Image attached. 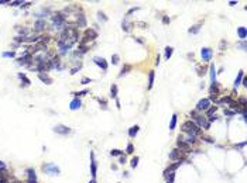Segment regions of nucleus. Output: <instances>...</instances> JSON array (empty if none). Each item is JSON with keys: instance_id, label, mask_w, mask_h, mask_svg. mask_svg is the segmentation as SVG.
<instances>
[{"instance_id": "1", "label": "nucleus", "mask_w": 247, "mask_h": 183, "mask_svg": "<svg viewBox=\"0 0 247 183\" xmlns=\"http://www.w3.org/2000/svg\"><path fill=\"white\" fill-rule=\"evenodd\" d=\"M182 131L186 132L188 135H192V137H196L198 134L201 132V128L196 125V123L193 121H185L182 125Z\"/></svg>"}, {"instance_id": "2", "label": "nucleus", "mask_w": 247, "mask_h": 183, "mask_svg": "<svg viewBox=\"0 0 247 183\" xmlns=\"http://www.w3.org/2000/svg\"><path fill=\"white\" fill-rule=\"evenodd\" d=\"M191 117H192L193 120H196V125L198 127H205V128H209V123H206V118H205L203 116H199L196 110H193V111H191Z\"/></svg>"}, {"instance_id": "3", "label": "nucleus", "mask_w": 247, "mask_h": 183, "mask_svg": "<svg viewBox=\"0 0 247 183\" xmlns=\"http://www.w3.org/2000/svg\"><path fill=\"white\" fill-rule=\"evenodd\" d=\"M97 37V33L95 30H90V28H88L85 31V37H83V38L81 40V44L82 45H85L86 42H88V41H92V40H95Z\"/></svg>"}, {"instance_id": "4", "label": "nucleus", "mask_w": 247, "mask_h": 183, "mask_svg": "<svg viewBox=\"0 0 247 183\" xmlns=\"http://www.w3.org/2000/svg\"><path fill=\"white\" fill-rule=\"evenodd\" d=\"M43 169H44V172H47L48 175H52V176H55V175L60 173V168H58L57 165H54V163H47V165H44Z\"/></svg>"}, {"instance_id": "5", "label": "nucleus", "mask_w": 247, "mask_h": 183, "mask_svg": "<svg viewBox=\"0 0 247 183\" xmlns=\"http://www.w3.org/2000/svg\"><path fill=\"white\" fill-rule=\"evenodd\" d=\"M54 132L62 134V135H67V134L71 132V128H68L67 125H62V124H58V125L54 127Z\"/></svg>"}, {"instance_id": "6", "label": "nucleus", "mask_w": 247, "mask_h": 183, "mask_svg": "<svg viewBox=\"0 0 247 183\" xmlns=\"http://www.w3.org/2000/svg\"><path fill=\"white\" fill-rule=\"evenodd\" d=\"M201 56L203 61H210L212 59V49L210 48H202L201 51Z\"/></svg>"}, {"instance_id": "7", "label": "nucleus", "mask_w": 247, "mask_h": 183, "mask_svg": "<svg viewBox=\"0 0 247 183\" xmlns=\"http://www.w3.org/2000/svg\"><path fill=\"white\" fill-rule=\"evenodd\" d=\"M210 104V100L209 99H202L196 106V110H208V107Z\"/></svg>"}, {"instance_id": "8", "label": "nucleus", "mask_w": 247, "mask_h": 183, "mask_svg": "<svg viewBox=\"0 0 247 183\" xmlns=\"http://www.w3.org/2000/svg\"><path fill=\"white\" fill-rule=\"evenodd\" d=\"M178 147L184 151V152H186V154H188V152H191V147H189V145H188L181 137L178 138Z\"/></svg>"}, {"instance_id": "9", "label": "nucleus", "mask_w": 247, "mask_h": 183, "mask_svg": "<svg viewBox=\"0 0 247 183\" xmlns=\"http://www.w3.org/2000/svg\"><path fill=\"white\" fill-rule=\"evenodd\" d=\"M90 159H92L90 161V166H92V171L90 172H92V178L95 179L96 178V161H95V154L93 152H90Z\"/></svg>"}, {"instance_id": "10", "label": "nucleus", "mask_w": 247, "mask_h": 183, "mask_svg": "<svg viewBox=\"0 0 247 183\" xmlns=\"http://www.w3.org/2000/svg\"><path fill=\"white\" fill-rule=\"evenodd\" d=\"M93 61H95V64L97 65V66H100V68H102L103 71H106V69H107V64H106V61L103 59V58H100V56H96V58H95V59H93Z\"/></svg>"}, {"instance_id": "11", "label": "nucleus", "mask_w": 247, "mask_h": 183, "mask_svg": "<svg viewBox=\"0 0 247 183\" xmlns=\"http://www.w3.org/2000/svg\"><path fill=\"white\" fill-rule=\"evenodd\" d=\"M27 173H28V183H37L36 172H34L33 169H28V171H27Z\"/></svg>"}, {"instance_id": "12", "label": "nucleus", "mask_w": 247, "mask_h": 183, "mask_svg": "<svg viewBox=\"0 0 247 183\" xmlns=\"http://www.w3.org/2000/svg\"><path fill=\"white\" fill-rule=\"evenodd\" d=\"M38 78H40L41 80L44 82V83H47V85H51V83H52V79L48 76L47 73H40V75H38Z\"/></svg>"}, {"instance_id": "13", "label": "nucleus", "mask_w": 247, "mask_h": 183, "mask_svg": "<svg viewBox=\"0 0 247 183\" xmlns=\"http://www.w3.org/2000/svg\"><path fill=\"white\" fill-rule=\"evenodd\" d=\"M81 106H82L81 100H79V99H74V100L71 102V106H69V107H71V110H78Z\"/></svg>"}, {"instance_id": "14", "label": "nucleus", "mask_w": 247, "mask_h": 183, "mask_svg": "<svg viewBox=\"0 0 247 183\" xmlns=\"http://www.w3.org/2000/svg\"><path fill=\"white\" fill-rule=\"evenodd\" d=\"M179 154H181L179 149H174L172 152L169 154V159H171V161H178V159H181V158H179Z\"/></svg>"}, {"instance_id": "15", "label": "nucleus", "mask_w": 247, "mask_h": 183, "mask_svg": "<svg viewBox=\"0 0 247 183\" xmlns=\"http://www.w3.org/2000/svg\"><path fill=\"white\" fill-rule=\"evenodd\" d=\"M45 28V21L44 20H38V21L36 23V26H34V30L36 31H41V30H44Z\"/></svg>"}, {"instance_id": "16", "label": "nucleus", "mask_w": 247, "mask_h": 183, "mask_svg": "<svg viewBox=\"0 0 247 183\" xmlns=\"http://www.w3.org/2000/svg\"><path fill=\"white\" fill-rule=\"evenodd\" d=\"M237 35H239L243 41L246 40V27H240V28H237Z\"/></svg>"}, {"instance_id": "17", "label": "nucleus", "mask_w": 247, "mask_h": 183, "mask_svg": "<svg viewBox=\"0 0 247 183\" xmlns=\"http://www.w3.org/2000/svg\"><path fill=\"white\" fill-rule=\"evenodd\" d=\"M152 85H154V71H150V73H148V89H151Z\"/></svg>"}, {"instance_id": "18", "label": "nucleus", "mask_w": 247, "mask_h": 183, "mask_svg": "<svg viewBox=\"0 0 247 183\" xmlns=\"http://www.w3.org/2000/svg\"><path fill=\"white\" fill-rule=\"evenodd\" d=\"M137 132H138V125H134V127H131V128L128 130V135H130L131 138H134L136 135H137Z\"/></svg>"}, {"instance_id": "19", "label": "nucleus", "mask_w": 247, "mask_h": 183, "mask_svg": "<svg viewBox=\"0 0 247 183\" xmlns=\"http://www.w3.org/2000/svg\"><path fill=\"white\" fill-rule=\"evenodd\" d=\"M210 79H212V82H216V69H215V65H210Z\"/></svg>"}, {"instance_id": "20", "label": "nucleus", "mask_w": 247, "mask_h": 183, "mask_svg": "<svg viewBox=\"0 0 247 183\" xmlns=\"http://www.w3.org/2000/svg\"><path fill=\"white\" fill-rule=\"evenodd\" d=\"M121 26H123V30H124V31H128V30H130V26H131V24H130V21H128L127 17L123 20V24H121Z\"/></svg>"}, {"instance_id": "21", "label": "nucleus", "mask_w": 247, "mask_h": 183, "mask_svg": "<svg viewBox=\"0 0 247 183\" xmlns=\"http://www.w3.org/2000/svg\"><path fill=\"white\" fill-rule=\"evenodd\" d=\"M242 79H243V71H240V72H239V75H237V78H236V80H234V87H237V86L240 85Z\"/></svg>"}, {"instance_id": "22", "label": "nucleus", "mask_w": 247, "mask_h": 183, "mask_svg": "<svg viewBox=\"0 0 247 183\" xmlns=\"http://www.w3.org/2000/svg\"><path fill=\"white\" fill-rule=\"evenodd\" d=\"M172 52H174V48L172 47H167L165 48V59H169V56L172 55Z\"/></svg>"}, {"instance_id": "23", "label": "nucleus", "mask_w": 247, "mask_h": 183, "mask_svg": "<svg viewBox=\"0 0 247 183\" xmlns=\"http://www.w3.org/2000/svg\"><path fill=\"white\" fill-rule=\"evenodd\" d=\"M78 24L81 27H85L86 26V21H85V17H83V14H79V17H78Z\"/></svg>"}, {"instance_id": "24", "label": "nucleus", "mask_w": 247, "mask_h": 183, "mask_svg": "<svg viewBox=\"0 0 247 183\" xmlns=\"http://www.w3.org/2000/svg\"><path fill=\"white\" fill-rule=\"evenodd\" d=\"M175 125H177V114H174L171 118V124H169V130H174Z\"/></svg>"}, {"instance_id": "25", "label": "nucleus", "mask_w": 247, "mask_h": 183, "mask_svg": "<svg viewBox=\"0 0 247 183\" xmlns=\"http://www.w3.org/2000/svg\"><path fill=\"white\" fill-rule=\"evenodd\" d=\"M19 78L24 82V85H26V86H28V85H30V80L26 78V75H24V73H19Z\"/></svg>"}, {"instance_id": "26", "label": "nucleus", "mask_w": 247, "mask_h": 183, "mask_svg": "<svg viewBox=\"0 0 247 183\" xmlns=\"http://www.w3.org/2000/svg\"><path fill=\"white\" fill-rule=\"evenodd\" d=\"M201 30V26H199V24H198V26H193V27H191V28H189V33L191 34H196L198 33V31H199Z\"/></svg>"}, {"instance_id": "27", "label": "nucleus", "mask_w": 247, "mask_h": 183, "mask_svg": "<svg viewBox=\"0 0 247 183\" xmlns=\"http://www.w3.org/2000/svg\"><path fill=\"white\" fill-rule=\"evenodd\" d=\"M110 93H112V97H116V96H117V86L116 85H112V87H110Z\"/></svg>"}, {"instance_id": "28", "label": "nucleus", "mask_w": 247, "mask_h": 183, "mask_svg": "<svg viewBox=\"0 0 247 183\" xmlns=\"http://www.w3.org/2000/svg\"><path fill=\"white\" fill-rule=\"evenodd\" d=\"M230 102H232V97H229V96H225L222 100H219V104H222V103H229V104H230Z\"/></svg>"}, {"instance_id": "29", "label": "nucleus", "mask_w": 247, "mask_h": 183, "mask_svg": "<svg viewBox=\"0 0 247 183\" xmlns=\"http://www.w3.org/2000/svg\"><path fill=\"white\" fill-rule=\"evenodd\" d=\"M195 142H196L195 137H192V135H188V138H186V144H188V145H191V144H195Z\"/></svg>"}, {"instance_id": "30", "label": "nucleus", "mask_w": 247, "mask_h": 183, "mask_svg": "<svg viewBox=\"0 0 247 183\" xmlns=\"http://www.w3.org/2000/svg\"><path fill=\"white\" fill-rule=\"evenodd\" d=\"M131 66L130 65H126V66H123V69H121V72H120V76H123L124 73H127V71H130Z\"/></svg>"}, {"instance_id": "31", "label": "nucleus", "mask_w": 247, "mask_h": 183, "mask_svg": "<svg viewBox=\"0 0 247 183\" xmlns=\"http://www.w3.org/2000/svg\"><path fill=\"white\" fill-rule=\"evenodd\" d=\"M112 64H113V65L119 64V55H117V54H114V55H112Z\"/></svg>"}, {"instance_id": "32", "label": "nucleus", "mask_w": 247, "mask_h": 183, "mask_svg": "<svg viewBox=\"0 0 247 183\" xmlns=\"http://www.w3.org/2000/svg\"><path fill=\"white\" fill-rule=\"evenodd\" d=\"M14 52H13V51H9V52H3V56H4V58H13V56H14Z\"/></svg>"}, {"instance_id": "33", "label": "nucleus", "mask_w": 247, "mask_h": 183, "mask_svg": "<svg viewBox=\"0 0 247 183\" xmlns=\"http://www.w3.org/2000/svg\"><path fill=\"white\" fill-rule=\"evenodd\" d=\"M97 16H99V20H100V21H107V17H106L105 14H103L102 11H99V13H97Z\"/></svg>"}, {"instance_id": "34", "label": "nucleus", "mask_w": 247, "mask_h": 183, "mask_svg": "<svg viewBox=\"0 0 247 183\" xmlns=\"http://www.w3.org/2000/svg\"><path fill=\"white\" fill-rule=\"evenodd\" d=\"M215 111H216V107L213 106V107H210V109H208V110H206V114H208V116H210V114H213Z\"/></svg>"}, {"instance_id": "35", "label": "nucleus", "mask_w": 247, "mask_h": 183, "mask_svg": "<svg viewBox=\"0 0 247 183\" xmlns=\"http://www.w3.org/2000/svg\"><path fill=\"white\" fill-rule=\"evenodd\" d=\"M133 152H134L133 144H128V145H127V154H133Z\"/></svg>"}, {"instance_id": "36", "label": "nucleus", "mask_w": 247, "mask_h": 183, "mask_svg": "<svg viewBox=\"0 0 247 183\" xmlns=\"http://www.w3.org/2000/svg\"><path fill=\"white\" fill-rule=\"evenodd\" d=\"M137 163H138V158L136 156V158H133V159H131V166L136 168V166H137Z\"/></svg>"}, {"instance_id": "37", "label": "nucleus", "mask_w": 247, "mask_h": 183, "mask_svg": "<svg viewBox=\"0 0 247 183\" xmlns=\"http://www.w3.org/2000/svg\"><path fill=\"white\" fill-rule=\"evenodd\" d=\"M110 154H112L113 156H119V155H121V151H119V149H113Z\"/></svg>"}, {"instance_id": "38", "label": "nucleus", "mask_w": 247, "mask_h": 183, "mask_svg": "<svg viewBox=\"0 0 247 183\" xmlns=\"http://www.w3.org/2000/svg\"><path fill=\"white\" fill-rule=\"evenodd\" d=\"M89 82H90L89 78H83V79H82V85H88Z\"/></svg>"}, {"instance_id": "39", "label": "nucleus", "mask_w": 247, "mask_h": 183, "mask_svg": "<svg viewBox=\"0 0 247 183\" xmlns=\"http://www.w3.org/2000/svg\"><path fill=\"white\" fill-rule=\"evenodd\" d=\"M88 93V90H82V92H79V93H74L75 96H83V94H86Z\"/></svg>"}, {"instance_id": "40", "label": "nucleus", "mask_w": 247, "mask_h": 183, "mask_svg": "<svg viewBox=\"0 0 247 183\" xmlns=\"http://www.w3.org/2000/svg\"><path fill=\"white\" fill-rule=\"evenodd\" d=\"M225 114H226V116H233V114H234V111H229V110H225Z\"/></svg>"}, {"instance_id": "41", "label": "nucleus", "mask_w": 247, "mask_h": 183, "mask_svg": "<svg viewBox=\"0 0 247 183\" xmlns=\"http://www.w3.org/2000/svg\"><path fill=\"white\" fill-rule=\"evenodd\" d=\"M4 169H6V165L3 163L2 161H0V171H4Z\"/></svg>"}, {"instance_id": "42", "label": "nucleus", "mask_w": 247, "mask_h": 183, "mask_svg": "<svg viewBox=\"0 0 247 183\" xmlns=\"http://www.w3.org/2000/svg\"><path fill=\"white\" fill-rule=\"evenodd\" d=\"M162 23H164V24H168V23H169V18H168V17H164V18H162Z\"/></svg>"}, {"instance_id": "43", "label": "nucleus", "mask_w": 247, "mask_h": 183, "mask_svg": "<svg viewBox=\"0 0 247 183\" xmlns=\"http://www.w3.org/2000/svg\"><path fill=\"white\" fill-rule=\"evenodd\" d=\"M203 140L206 141V142H213V140H212V138H209V137H205Z\"/></svg>"}, {"instance_id": "44", "label": "nucleus", "mask_w": 247, "mask_h": 183, "mask_svg": "<svg viewBox=\"0 0 247 183\" xmlns=\"http://www.w3.org/2000/svg\"><path fill=\"white\" fill-rule=\"evenodd\" d=\"M19 4H23L21 2H11V6H19Z\"/></svg>"}, {"instance_id": "45", "label": "nucleus", "mask_w": 247, "mask_h": 183, "mask_svg": "<svg viewBox=\"0 0 247 183\" xmlns=\"http://www.w3.org/2000/svg\"><path fill=\"white\" fill-rule=\"evenodd\" d=\"M216 118H217L216 116H212V117H209V121L212 123V121H215V120H216Z\"/></svg>"}, {"instance_id": "46", "label": "nucleus", "mask_w": 247, "mask_h": 183, "mask_svg": "<svg viewBox=\"0 0 247 183\" xmlns=\"http://www.w3.org/2000/svg\"><path fill=\"white\" fill-rule=\"evenodd\" d=\"M124 162H126V158H120V161H119V163H121V165H123V163H124Z\"/></svg>"}, {"instance_id": "47", "label": "nucleus", "mask_w": 247, "mask_h": 183, "mask_svg": "<svg viewBox=\"0 0 247 183\" xmlns=\"http://www.w3.org/2000/svg\"><path fill=\"white\" fill-rule=\"evenodd\" d=\"M4 3H7V0H0V4H4Z\"/></svg>"}, {"instance_id": "48", "label": "nucleus", "mask_w": 247, "mask_h": 183, "mask_svg": "<svg viewBox=\"0 0 247 183\" xmlns=\"http://www.w3.org/2000/svg\"><path fill=\"white\" fill-rule=\"evenodd\" d=\"M0 183H6V182H4V179H0Z\"/></svg>"}, {"instance_id": "49", "label": "nucleus", "mask_w": 247, "mask_h": 183, "mask_svg": "<svg viewBox=\"0 0 247 183\" xmlns=\"http://www.w3.org/2000/svg\"><path fill=\"white\" fill-rule=\"evenodd\" d=\"M89 183H96V180H95V179H92V182H89Z\"/></svg>"}]
</instances>
